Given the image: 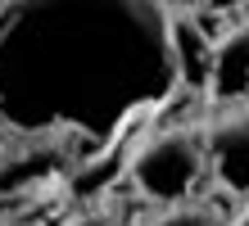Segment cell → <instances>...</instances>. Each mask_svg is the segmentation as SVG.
<instances>
[{"mask_svg":"<svg viewBox=\"0 0 249 226\" xmlns=\"http://www.w3.org/2000/svg\"><path fill=\"white\" fill-rule=\"evenodd\" d=\"M181 86L163 0H0V118L105 140Z\"/></svg>","mask_w":249,"mask_h":226,"instance_id":"obj_1","label":"cell"},{"mask_svg":"<svg viewBox=\"0 0 249 226\" xmlns=\"http://www.w3.org/2000/svg\"><path fill=\"white\" fill-rule=\"evenodd\" d=\"M127 181H131V190H136L145 204L195 199L204 181H213L204 127L168 122V127L150 131L127 158Z\"/></svg>","mask_w":249,"mask_h":226,"instance_id":"obj_2","label":"cell"},{"mask_svg":"<svg viewBox=\"0 0 249 226\" xmlns=\"http://www.w3.org/2000/svg\"><path fill=\"white\" fill-rule=\"evenodd\" d=\"M204 140H209L213 181L222 190L249 199V95L245 100H217V109L204 122Z\"/></svg>","mask_w":249,"mask_h":226,"instance_id":"obj_3","label":"cell"},{"mask_svg":"<svg viewBox=\"0 0 249 226\" xmlns=\"http://www.w3.org/2000/svg\"><path fill=\"white\" fill-rule=\"evenodd\" d=\"M68 131H23V140L0 154V194H23L50 181L54 172H68Z\"/></svg>","mask_w":249,"mask_h":226,"instance_id":"obj_4","label":"cell"},{"mask_svg":"<svg viewBox=\"0 0 249 226\" xmlns=\"http://www.w3.org/2000/svg\"><path fill=\"white\" fill-rule=\"evenodd\" d=\"M209 90L213 100H245L249 95V23H236L231 32L213 41L209 64Z\"/></svg>","mask_w":249,"mask_h":226,"instance_id":"obj_5","label":"cell"},{"mask_svg":"<svg viewBox=\"0 0 249 226\" xmlns=\"http://www.w3.org/2000/svg\"><path fill=\"white\" fill-rule=\"evenodd\" d=\"M136 226H222V217L204 199H177V204H150V213Z\"/></svg>","mask_w":249,"mask_h":226,"instance_id":"obj_6","label":"cell"},{"mask_svg":"<svg viewBox=\"0 0 249 226\" xmlns=\"http://www.w3.org/2000/svg\"><path fill=\"white\" fill-rule=\"evenodd\" d=\"M64 226H123V222H118V213L105 208V204H86V208H77L72 217H64Z\"/></svg>","mask_w":249,"mask_h":226,"instance_id":"obj_7","label":"cell"},{"mask_svg":"<svg viewBox=\"0 0 249 226\" xmlns=\"http://www.w3.org/2000/svg\"><path fill=\"white\" fill-rule=\"evenodd\" d=\"M245 5V0H199V9H209V14H236Z\"/></svg>","mask_w":249,"mask_h":226,"instance_id":"obj_8","label":"cell"},{"mask_svg":"<svg viewBox=\"0 0 249 226\" xmlns=\"http://www.w3.org/2000/svg\"><path fill=\"white\" fill-rule=\"evenodd\" d=\"M231 226H249V199H245V208H240V213L231 217Z\"/></svg>","mask_w":249,"mask_h":226,"instance_id":"obj_9","label":"cell"},{"mask_svg":"<svg viewBox=\"0 0 249 226\" xmlns=\"http://www.w3.org/2000/svg\"><path fill=\"white\" fill-rule=\"evenodd\" d=\"M163 5H168V9H181V5H190V0H163Z\"/></svg>","mask_w":249,"mask_h":226,"instance_id":"obj_10","label":"cell"},{"mask_svg":"<svg viewBox=\"0 0 249 226\" xmlns=\"http://www.w3.org/2000/svg\"><path fill=\"white\" fill-rule=\"evenodd\" d=\"M0 226H5V222H0Z\"/></svg>","mask_w":249,"mask_h":226,"instance_id":"obj_11","label":"cell"}]
</instances>
